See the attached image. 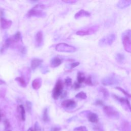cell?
Returning a JSON list of instances; mask_svg holds the SVG:
<instances>
[{"instance_id": "obj_1", "label": "cell", "mask_w": 131, "mask_h": 131, "mask_svg": "<svg viewBox=\"0 0 131 131\" xmlns=\"http://www.w3.org/2000/svg\"><path fill=\"white\" fill-rule=\"evenodd\" d=\"M45 9V6L41 4H38L36 5L32 9L30 10L27 14V17L36 16V17H44L46 14L40 10V9Z\"/></svg>"}, {"instance_id": "obj_2", "label": "cell", "mask_w": 131, "mask_h": 131, "mask_svg": "<svg viewBox=\"0 0 131 131\" xmlns=\"http://www.w3.org/2000/svg\"><path fill=\"white\" fill-rule=\"evenodd\" d=\"M116 38V35L114 34H110L103 37L99 40L98 45L100 47H106L111 46Z\"/></svg>"}, {"instance_id": "obj_3", "label": "cell", "mask_w": 131, "mask_h": 131, "mask_svg": "<svg viewBox=\"0 0 131 131\" xmlns=\"http://www.w3.org/2000/svg\"><path fill=\"white\" fill-rule=\"evenodd\" d=\"M103 112L108 118L112 119H117L119 117V112L113 106H104L103 107Z\"/></svg>"}, {"instance_id": "obj_4", "label": "cell", "mask_w": 131, "mask_h": 131, "mask_svg": "<svg viewBox=\"0 0 131 131\" xmlns=\"http://www.w3.org/2000/svg\"><path fill=\"white\" fill-rule=\"evenodd\" d=\"M55 49L56 51L59 52L68 53L74 52L76 50V49L74 47L65 43H60L57 44L56 46Z\"/></svg>"}, {"instance_id": "obj_5", "label": "cell", "mask_w": 131, "mask_h": 131, "mask_svg": "<svg viewBox=\"0 0 131 131\" xmlns=\"http://www.w3.org/2000/svg\"><path fill=\"white\" fill-rule=\"evenodd\" d=\"M119 79L114 75H110L106 77L103 78L101 83L104 85H112L119 83Z\"/></svg>"}, {"instance_id": "obj_6", "label": "cell", "mask_w": 131, "mask_h": 131, "mask_svg": "<svg viewBox=\"0 0 131 131\" xmlns=\"http://www.w3.org/2000/svg\"><path fill=\"white\" fill-rule=\"evenodd\" d=\"M63 88V85L62 81L60 80H58L53 90L52 95L54 99H57L58 97L61 95Z\"/></svg>"}, {"instance_id": "obj_7", "label": "cell", "mask_w": 131, "mask_h": 131, "mask_svg": "<svg viewBox=\"0 0 131 131\" xmlns=\"http://www.w3.org/2000/svg\"><path fill=\"white\" fill-rule=\"evenodd\" d=\"M113 96L116 99L118 100V101L120 102L122 107H123L125 110L131 112V105L127 99L123 97H118L116 95H113Z\"/></svg>"}, {"instance_id": "obj_8", "label": "cell", "mask_w": 131, "mask_h": 131, "mask_svg": "<svg viewBox=\"0 0 131 131\" xmlns=\"http://www.w3.org/2000/svg\"><path fill=\"white\" fill-rule=\"evenodd\" d=\"M131 38L126 35H122V43L125 50L131 53Z\"/></svg>"}, {"instance_id": "obj_9", "label": "cell", "mask_w": 131, "mask_h": 131, "mask_svg": "<svg viewBox=\"0 0 131 131\" xmlns=\"http://www.w3.org/2000/svg\"><path fill=\"white\" fill-rule=\"evenodd\" d=\"M98 27L97 26H95L91 27V28L88 29L86 30L78 31L76 32V34L78 35H81V36L90 35L96 32L98 30Z\"/></svg>"}, {"instance_id": "obj_10", "label": "cell", "mask_w": 131, "mask_h": 131, "mask_svg": "<svg viewBox=\"0 0 131 131\" xmlns=\"http://www.w3.org/2000/svg\"><path fill=\"white\" fill-rule=\"evenodd\" d=\"M61 105L67 108H73L76 106L77 104L73 100L68 99L63 101L61 103Z\"/></svg>"}, {"instance_id": "obj_11", "label": "cell", "mask_w": 131, "mask_h": 131, "mask_svg": "<svg viewBox=\"0 0 131 131\" xmlns=\"http://www.w3.org/2000/svg\"><path fill=\"white\" fill-rule=\"evenodd\" d=\"M0 22L2 28L3 29H8L12 24V21L9 20H7L3 17H1L0 18Z\"/></svg>"}, {"instance_id": "obj_12", "label": "cell", "mask_w": 131, "mask_h": 131, "mask_svg": "<svg viewBox=\"0 0 131 131\" xmlns=\"http://www.w3.org/2000/svg\"><path fill=\"white\" fill-rule=\"evenodd\" d=\"M130 5L131 0H121L118 2L117 6L120 9H124Z\"/></svg>"}, {"instance_id": "obj_13", "label": "cell", "mask_w": 131, "mask_h": 131, "mask_svg": "<svg viewBox=\"0 0 131 131\" xmlns=\"http://www.w3.org/2000/svg\"><path fill=\"white\" fill-rule=\"evenodd\" d=\"M42 60L38 58H33L31 61V67L32 70L36 69L42 63Z\"/></svg>"}, {"instance_id": "obj_14", "label": "cell", "mask_w": 131, "mask_h": 131, "mask_svg": "<svg viewBox=\"0 0 131 131\" xmlns=\"http://www.w3.org/2000/svg\"><path fill=\"white\" fill-rule=\"evenodd\" d=\"M87 117L89 121L92 123H97L98 121V117L95 113L90 112L88 114Z\"/></svg>"}, {"instance_id": "obj_15", "label": "cell", "mask_w": 131, "mask_h": 131, "mask_svg": "<svg viewBox=\"0 0 131 131\" xmlns=\"http://www.w3.org/2000/svg\"><path fill=\"white\" fill-rule=\"evenodd\" d=\"M90 13L84 10H81L79 11H78L76 14L75 15V18L76 19L79 18L81 17H84V16H89L90 15Z\"/></svg>"}, {"instance_id": "obj_16", "label": "cell", "mask_w": 131, "mask_h": 131, "mask_svg": "<svg viewBox=\"0 0 131 131\" xmlns=\"http://www.w3.org/2000/svg\"><path fill=\"white\" fill-rule=\"evenodd\" d=\"M41 83H42V80L41 78H36L33 81L32 83V86L34 89L38 90L41 86Z\"/></svg>"}, {"instance_id": "obj_17", "label": "cell", "mask_w": 131, "mask_h": 131, "mask_svg": "<svg viewBox=\"0 0 131 131\" xmlns=\"http://www.w3.org/2000/svg\"><path fill=\"white\" fill-rule=\"evenodd\" d=\"M42 39H43V35L41 31H39L37 33L36 36H35V40H36V43L38 46L41 45L42 42Z\"/></svg>"}, {"instance_id": "obj_18", "label": "cell", "mask_w": 131, "mask_h": 131, "mask_svg": "<svg viewBox=\"0 0 131 131\" xmlns=\"http://www.w3.org/2000/svg\"><path fill=\"white\" fill-rule=\"evenodd\" d=\"M61 63V59L58 58V57H54L53 58L50 62V65L53 68H55L57 67L58 66H59V65H60V64Z\"/></svg>"}, {"instance_id": "obj_19", "label": "cell", "mask_w": 131, "mask_h": 131, "mask_svg": "<svg viewBox=\"0 0 131 131\" xmlns=\"http://www.w3.org/2000/svg\"><path fill=\"white\" fill-rule=\"evenodd\" d=\"M122 131H131V125L127 121L122 122L121 125Z\"/></svg>"}, {"instance_id": "obj_20", "label": "cell", "mask_w": 131, "mask_h": 131, "mask_svg": "<svg viewBox=\"0 0 131 131\" xmlns=\"http://www.w3.org/2000/svg\"><path fill=\"white\" fill-rule=\"evenodd\" d=\"M86 78L85 77L84 74L82 73L79 72L77 75V82L78 83H81L85 81Z\"/></svg>"}, {"instance_id": "obj_21", "label": "cell", "mask_w": 131, "mask_h": 131, "mask_svg": "<svg viewBox=\"0 0 131 131\" xmlns=\"http://www.w3.org/2000/svg\"><path fill=\"white\" fill-rule=\"evenodd\" d=\"M99 91H100V92L102 94L103 97L105 99L108 98V96H109V93H108L107 90H106V89H105L104 88L100 87V88H99Z\"/></svg>"}, {"instance_id": "obj_22", "label": "cell", "mask_w": 131, "mask_h": 131, "mask_svg": "<svg viewBox=\"0 0 131 131\" xmlns=\"http://www.w3.org/2000/svg\"><path fill=\"white\" fill-rule=\"evenodd\" d=\"M116 59L119 62H122L124 59V56L121 53H118L116 55Z\"/></svg>"}, {"instance_id": "obj_23", "label": "cell", "mask_w": 131, "mask_h": 131, "mask_svg": "<svg viewBox=\"0 0 131 131\" xmlns=\"http://www.w3.org/2000/svg\"><path fill=\"white\" fill-rule=\"evenodd\" d=\"M15 80L17 81L22 86L25 87L26 86V83L23 77H17L15 78Z\"/></svg>"}, {"instance_id": "obj_24", "label": "cell", "mask_w": 131, "mask_h": 131, "mask_svg": "<svg viewBox=\"0 0 131 131\" xmlns=\"http://www.w3.org/2000/svg\"><path fill=\"white\" fill-rule=\"evenodd\" d=\"M75 97L78 98H80L82 99H85L86 98L87 96L86 94L83 92H80L79 93H78L77 95H76Z\"/></svg>"}, {"instance_id": "obj_25", "label": "cell", "mask_w": 131, "mask_h": 131, "mask_svg": "<svg viewBox=\"0 0 131 131\" xmlns=\"http://www.w3.org/2000/svg\"><path fill=\"white\" fill-rule=\"evenodd\" d=\"M19 108L20 110V114H21V119L23 120H25V118H26V113H25V108L22 105H19Z\"/></svg>"}, {"instance_id": "obj_26", "label": "cell", "mask_w": 131, "mask_h": 131, "mask_svg": "<svg viewBox=\"0 0 131 131\" xmlns=\"http://www.w3.org/2000/svg\"><path fill=\"white\" fill-rule=\"evenodd\" d=\"M42 118H43L44 121H45V122H47L49 120V116H48V109L47 108H45L44 110Z\"/></svg>"}, {"instance_id": "obj_27", "label": "cell", "mask_w": 131, "mask_h": 131, "mask_svg": "<svg viewBox=\"0 0 131 131\" xmlns=\"http://www.w3.org/2000/svg\"><path fill=\"white\" fill-rule=\"evenodd\" d=\"M115 89H116L119 90L120 91L122 92L125 96H126L127 97L131 98V94H129L128 93H127V92H126V91H125L124 89H123L122 88H120V87H119V86H116V87H115Z\"/></svg>"}, {"instance_id": "obj_28", "label": "cell", "mask_w": 131, "mask_h": 131, "mask_svg": "<svg viewBox=\"0 0 131 131\" xmlns=\"http://www.w3.org/2000/svg\"><path fill=\"white\" fill-rule=\"evenodd\" d=\"M20 37H21L20 33V32H17V33L14 35V37H13V38H12V39H13L14 42V41H19V40H20Z\"/></svg>"}, {"instance_id": "obj_29", "label": "cell", "mask_w": 131, "mask_h": 131, "mask_svg": "<svg viewBox=\"0 0 131 131\" xmlns=\"http://www.w3.org/2000/svg\"><path fill=\"white\" fill-rule=\"evenodd\" d=\"M74 130V131H88L86 127L83 126H81L76 127Z\"/></svg>"}, {"instance_id": "obj_30", "label": "cell", "mask_w": 131, "mask_h": 131, "mask_svg": "<svg viewBox=\"0 0 131 131\" xmlns=\"http://www.w3.org/2000/svg\"><path fill=\"white\" fill-rule=\"evenodd\" d=\"M84 82H85V83L86 84H88V85H93L91 76H89L88 77H87V78L85 79V80Z\"/></svg>"}, {"instance_id": "obj_31", "label": "cell", "mask_w": 131, "mask_h": 131, "mask_svg": "<svg viewBox=\"0 0 131 131\" xmlns=\"http://www.w3.org/2000/svg\"><path fill=\"white\" fill-rule=\"evenodd\" d=\"M72 79L69 77L67 78L64 80V82L67 85H70L72 84Z\"/></svg>"}, {"instance_id": "obj_32", "label": "cell", "mask_w": 131, "mask_h": 131, "mask_svg": "<svg viewBox=\"0 0 131 131\" xmlns=\"http://www.w3.org/2000/svg\"><path fill=\"white\" fill-rule=\"evenodd\" d=\"M122 35H126L131 38V30H127L125 31L123 33Z\"/></svg>"}, {"instance_id": "obj_33", "label": "cell", "mask_w": 131, "mask_h": 131, "mask_svg": "<svg viewBox=\"0 0 131 131\" xmlns=\"http://www.w3.org/2000/svg\"><path fill=\"white\" fill-rule=\"evenodd\" d=\"M26 106H27V108L28 111L29 112H30L31 110L32 103L29 101H27L26 102Z\"/></svg>"}, {"instance_id": "obj_34", "label": "cell", "mask_w": 131, "mask_h": 131, "mask_svg": "<svg viewBox=\"0 0 131 131\" xmlns=\"http://www.w3.org/2000/svg\"><path fill=\"white\" fill-rule=\"evenodd\" d=\"M33 131H40V129L39 126L38 125L37 122H36L34 126V130Z\"/></svg>"}, {"instance_id": "obj_35", "label": "cell", "mask_w": 131, "mask_h": 131, "mask_svg": "<svg viewBox=\"0 0 131 131\" xmlns=\"http://www.w3.org/2000/svg\"><path fill=\"white\" fill-rule=\"evenodd\" d=\"M79 64V62H73L71 64V69H73L77 66H78V65Z\"/></svg>"}, {"instance_id": "obj_36", "label": "cell", "mask_w": 131, "mask_h": 131, "mask_svg": "<svg viewBox=\"0 0 131 131\" xmlns=\"http://www.w3.org/2000/svg\"><path fill=\"white\" fill-rule=\"evenodd\" d=\"M95 104H96V105H103V102L102 101H101L100 100H97L96 101V102H95Z\"/></svg>"}, {"instance_id": "obj_37", "label": "cell", "mask_w": 131, "mask_h": 131, "mask_svg": "<svg viewBox=\"0 0 131 131\" xmlns=\"http://www.w3.org/2000/svg\"><path fill=\"white\" fill-rule=\"evenodd\" d=\"M74 87H75V89H76L79 88L80 87V84L78 83V82H75V83H74Z\"/></svg>"}, {"instance_id": "obj_38", "label": "cell", "mask_w": 131, "mask_h": 131, "mask_svg": "<svg viewBox=\"0 0 131 131\" xmlns=\"http://www.w3.org/2000/svg\"><path fill=\"white\" fill-rule=\"evenodd\" d=\"M64 2H66L68 3H75L76 1H63Z\"/></svg>"}, {"instance_id": "obj_39", "label": "cell", "mask_w": 131, "mask_h": 131, "mask_svg": "<svg viewBox=\"0 0 131 131\" xmlns=\"http://www.w3.org/2000/svg\"><path fill=\"white\" fill-rule=\"evenodd\" d=\"M5 84H6V82H5L4 81H3V80L0 79V85Z\"/></svg>"}, {"instance_id": "obj_40", "label": "cell", "mask_w": 131, "mask_h": 131, "mask_svg": "<svg viewBox=\"0 0 131 131\" xmlns=\"http://www.w3.org/2000/svg\"><path fill=\"white\" fill-rule=\"evenodd\" d=\"M60 129L59 128H54V131H59Z\"/></svg>"}, {"instance_id": "obj_41", "label": "cell", "mask_w": 131, "mask_h": 131, "mask_svg": "<svg viewBox=\"0 0 131 131\" xmlns=\"http://www.w3.org/2000/svg\"><path fill=\"white\" fill-rule=\"evenodd\" d=\"M28 131H33V130L32 129V128H29V129L28 130Z\"/></svg>"}, {"instance_id": "obj_42", "label": "cell", "mask_w": 131, "mask_h": 131, "mask_svg": "<svg viewBox=\"0 0 131 131\" xmlns=\"http://www.w3.org/2000/svg\"><path fill=\"white\" fill-rule=\"evenodd\" d=\"M1 113H0V120H1Z\"/></svg>"}]
</instances>
